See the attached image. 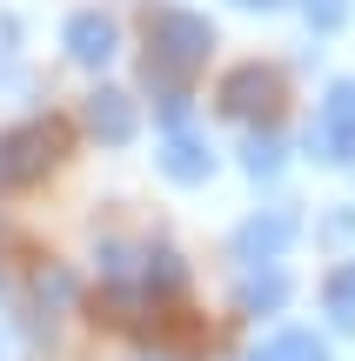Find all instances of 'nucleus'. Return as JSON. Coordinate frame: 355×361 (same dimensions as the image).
Segmentation results:
<instances>
[{"label": "nucleus", "mask_w": 355, "mask_h": 361, "mask_svg": "<svg viewBox=\"0 0 355 361\" xmlns=\"http://www.w3.org/2000/svg\"><path fill=\"white\" fill-rule=\"evenodd\" d=\"M308 13H315V27H335L342 20V0H308Z\"/></svg>", "instance_id": "ddd939ff"}, {"label": "nucleus", "mask_w": 355, "mask_h": 361, "mask_svg": "<svg viewBox=\"0 0 355 361\" xmlns=\"http://www.w3.org/2000/svg\"><path fill=\"white\" fill-rule=\"evenodd\" d=\"M88 128L101 134L107 147H121V141L134 134V101H128L121 87H101V94H88Z\"/></svg>", "instance_id": "39448f33"}, {"label": "nucleus", "mask_w": 355, "mask_h": 361, "mask_svg": "<svg viewBox=\"0 0 355 361\" xmlns=\"http://www.w3.org/2000/svg\"><path fill=\"white\" fill-rule=\"evenodd\" d=\"M61 147H67L61 121H34V128L0 134V188H34V180L61 161Z\"/></svg>", "instance_id": "f03ea898"}, {"label": "nucleus", "mask_w": 355, "mask_h": 361, "mask_svg": "<svg viewBox=\"0 0 355 361\" xmlns=\"http://www.w3.org/2000/svg\"><path fill=\"white\" fill-rule=\"evenodd\" d=\"M282 168V147L275 141H248V174H275Z\"/></svg>", "instance_id": "f8f14e48"}, {"label": "nucleus", "mask_w": 355, "mask_h": 361, "mask_svg": "<svg viewBox=\"0 0 355 361\" xmlns=\"http://www.w3.org/2000/svg\"><path fill=\"white\" fill-rule=\"evenodd\" d=\"M222 107H228V114H235V121L275 114V107H282V74H275V67H262V61L235 67V74L222 80Z\"/></svg>", "instance_id": "7ed1b4c3"}, {"label": "nucleus", "mask_w": 355, "mask_h": 361, "mask_svg": "<svg viewBox=\"0 0 355 361\" xmlns=\"http://www.w3.org/2000/svg\"><path fill=\"white\" fill-rule=\"evenodd\" d=\"M282 301H289V281H282V274H262V281H248L241 288V308H282Z\"/></svg>", "instance_id": "9d476101"}, {"label": "nucleus", "mask_w": 355, "mask_h": 361, "mask_svg": "<svg viewBox=\"0 0 355 361\" xmlns=\"http://www.w3.org/2000/svg\"><path fill=\"white\" fill-rule=\"evenodd\" d=\"M61 40H67V54H74L80 67H101V61H114V20H107L101 7H80L74 20L61 27Z\"/></svg>", "instance_id": "20e7f679"}, {"label": "nucleus", "mask_w": 355, "mask_h": 361, "mask_svg": "<svg viewBox=\"0 0 355 361\" xmlns=\"http://www.w3.org/2000/svg\"><path fill=\"white\" fill-rule=\"evenodd\" d=\"M255 361H329V348H322L315 335H275Z\"/></svg>", "instance_id": "1a4fd4ad"}, {"label": "nucleus", "mask_w": 355, "mask_h": 361, "mask_svg": "<svg viewBox=\"0 0 355 361\" xmlns=\"http://www.w3.org/2000/svg\"><path fill=\"white\" fill-rule=\"evenodd\" d=\"M148 288L174 295V288H181V261H174V255H148Z\"/></svg>", "instance_id": "9b49d317"}, {"label": "nucleus", "mask_w": 355, "mask_h": 361, "mask_svg": "<svg viewBox=\"0 0 355 361\" xmlns=\"http://www.w3.org/2000/svg\"><path fill=\"white\" fill-rule=\"evenodd\" d=\"M161 168L174 180H201L208 174V147L195 141V134H168V147H161Z\"/></svg>", "instance_id": "6e6552de"}, {"label": "nucleus", "mask_w": 355, "mask_h": 361, "mask_svg": "<svg viewBox=\"0 0 355 361\" xmlns=\"http://www.w3.org/2000/svg\"><path fill=\"white\" fill-rule=\"evenodd\" d=\"M322 141L335 147V161H355V87L329 94V121H322Z\"/></svg>", "instance_id": "0eeeda50"}, {"label": "nucleus", "mask_w": 355, "mask_h": 361, "mask_svg": "<svg viewBox=\"0 0 355 361\" xmlns=\"http://www.w3.org/2000/svg\"><path fill=\"white\" fill-rule=\"evenodd\" d=\"M248 7H268V0H248Z\"/></svg>", "instance_id": "4468645a"}, {"label": "nucleus", "mask_w": 355, "mask_h": 361, "mask_svg": "<svg viewBox=\"0 0 355 361\" xmlns=\"http://www.w3.org/2000/svg\"><path fill=\"white\" fill-rule=\"evenodd\" d=\"M289 241H295V221L289 214H268V221H248V228L235 234V255L241 261H268V255H282Z\"/></svg>", "instance_id": "423d86ee"}, {"label": "nucleus", "mask_w": 355, "mask_h": 361, "mask_svg": "<svg viewBox=\"0 0 355 361\" xmlns=\"http://www.w3.org/2000/svg\"><path fill=\"white\" fill-rule=\"evenodd\" d=\"M208 47H215V27L201 20V13H188V7H155L148 13V80L201 67Z\"/></svg>", "instance_id": "f257e3e1"}]
</instances>
